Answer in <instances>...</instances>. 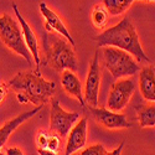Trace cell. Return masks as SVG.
<instances>
[{"label":"cell","mask_w":155,"mask_h":155,"mask_svg":"<svg viewBox=\"0 0 155 155\" xmlns=\"http://www.w3.org/2000/svg\"><path fill=\"white\" fill-rule=\"evenodd\" d=\"M108 11L107 9L103 6V4H98L93 8V11H92V15H91V19H92V24L96 29H103L107 25L108 22Z\"/></svg>","instance_id":"ac0fdd59"},{"label":"cell","mask_w":155,"mask_h":155,"mask_svg":"<svg viewBox=\"0 0 155 155\" xmlns=\"http://www.w3.org/2000/svg\"><path fill=\"white\" fill-rule=\"evenodd\" d=\"M61 137L55 134V133H51L48 135V141H47V148L46 149H50L55 153H57L60 150V147H61Z\"/></svg>","instance_id":"44dd1931"},{"label":"cell","mask_w":155,"mask_h":155,"mask_svg":"<svg viewBox=\"0 0 155 155\" xmlns=\"http://www.w3.org/2000/svg\"><path fill=\"white\" fill-rule=\"evenodd\" d=\"M94 120L107 129H128L133 124L127 119V115L119 112H114L108 108L89 107Z\"/></svg>","instance_id":"9c48e42d"},{"label":"cell","mask_w":155,"mask_h":155,"mask_svg":"<svg viewBox=\"0 0 155 155\" xmlns=\"http://www.w3.org/2000/svg\"><path fill=\"white\" fill-rule=\"evenodd\" d=\"M61 84L62 88L64 89L68 96L74 97L77 101L80 102L81 107H86V102L83 98V93H82V83L81 80L76 76V73L73 71L70 70H64L61 73Z\"/></svg>","instance_id":"9a60e30c"},{"label":"cell","mask_w":155,"mask_h":155,"mask_svg":"<svg viewBox=\"0 0 155 155\" xmlns=\"http://www.w3.org/2000/svg\"><path fill=\"white\" fill-rule=\"evenodd\" d=\"M135 110L140 128L155 127V102H149L148 104H139Z\"/></svg>","instance_id":"2e32d148"},{"label":"cell","mask_w":155,"mask_h":155,"mask_svg":"<svg viewBox=\"0 0 155 155\" xmlns=\"http://www.w3.org/2000/svg\"><path fill=\"white\" fill-rule=\"evenodd\" d=\"M134 0H103V6L108 11V14L112 16L120 15L125 12L132 6Z\"/></svg>","instance_id":"e0dca14e"},{"label":"cell","mask_w":155,"mask_h":155,"mask_svg":"<svg viewBox=\"0 0 155 155\" xmlns=\"http://www.w3.org/2000/svg\"><path fill=\"white\" fill-rule=\"evenodd\" d=\"M0 40L11 51L21 57L28 63H32V56L25 44L22 31L18 20L12 19L8 14L0 15Z\"/></svg>","instance_id":"277c9868"},{"label":"cell","mask_w":155,"mask_h":155,"mask_svg":"<svg viewBox=\"0 0 155 155\" xmlns=\"http://www.w3.org/2000/svg\"><path fill=\"white\" fill-rule=\"evenodd\" d=\"M135 91V83L132 78H125V80H118L115 81L108 94L107 101V107L110 110L119 112L127 107V104L130 101L132 96Z\"/></svg>","instance_id":"52a82bcc"},{"label":"cell","mask_w":155,"mask_h":155,"mask_svg":"<svg viewBox=\"0 0 155 155\" xmlns=\"http://www.w3.org/2000/svg\"><path fill=\"white\" fill-rule=\"evenodd\" d=\"M42 47L46 57V64L55 71L70 70L76 72L78 70L77 60L73 46L63 36L47 31L42 35Z\"/></svg>","instance_id":"3957f363"},{"label":"cell","mask_w":155,"mask_h":155,"mask_svg":"<svg viewBox=\"0 0 155 155\" xmlns=\"http://www.w3.org/2000/svg\"><path fill=\"white\" fill-rule=\"evenodd\" d=\"M101 87V67H99V54L96 51L94 57L89 64V70L87 73L86 84H84V102L89 107H98Z\"/></svg>","instance_id":"ba28073f"},{"label":"cell","mask_w":155,"mask_h":155,"mask_svg":"<svg viewBox=\"0 0 155 155\" xmlns=\"http://www.w3.org/2000/svg\"><path fill=\"white\" fill-rule=\"evenodd\" d=\"M0 155H6V154H4V153H3L2 150H0Z\"/></svg>","instance_id":"4316f807"},{"label":"cell","mask_w":155,"mask_h":155,"mask_svg":"<svg viewBox=\"0 0 155 155\" xmlns=\"http://www.w3.org/2000/svg\"><path fill=\"white\" fill-rule=\"evenodd\" d=\"M38 9H40L41 15L45 19V28H46V30L47 31L56 32V34L63 36L72 46H74L76 42L73 40L72 35L70 34V30L67 29V26L63 24L62 19L56 14V12L52 9H50L45 3H40V5H38Z\"/></svg>","instance_id":"8fae6325"},{"label":"cell","mask_w":155,"mask_h":155,"mask_svg":"<svg viewBox=\"0 0 155 155\" xmlns=\"http://www.w3.org/2000/svg\"><path fill=\"white\" fill-rule=\"evenodd\" d=\"M8 92H9V86L6 83L2 82L0 83V103L5 99V97L8 96Z\"/></svg>","instance_id":"7402d4cb"},{"label":"cell","mask_w":155,"mask_h":155,"mask_svg":"<svg viewBox=\"0 0 155 155\" xmlns=\"http://www.w3.org/2000/svg\"><path fill=\"white\" fill-rule=\"evenodd\" d=\"M8 86L16 93L19 103H32L36 107L47 103L56 89V83L45 80L38 71L19 72L9 81Z\"/></svg>","instance_id":"6da1fadb"},{"label":"cell","mask_w":155,"mask_h":155,"mask_svg":"<svg viewBox=\"0 0 155 155\" xmlns=\"http://www.w3.org/2000/svg\"><path fill=\"white\" fill-rule=\"evenodd\" d=\"M37 154L38 155H57L55 151L50 149H38V148H37Z\"/></svg>","instance_id":"d4e9b609"},{"label":"cell","mask_w":155,"mask_h":155,"mask_svg":"<svg viewBox=\"0 0 155 155\" xmlns=\"http://www.w3.org/2000/svg\"><path fill=\"white\" fill-rule=\"evenodd\" d=\"M48 133L45 130H38L35 137V143L38 149H46L47 148V141H48Z\"/></svg>","instance_id":"ffe728a7"},{"label":"cell","mask_w":155,"mask_h":155,"mask_svg":"<svg viewBox=\"0 0 155 155\" xmlns=\"http://www.w3.org/2000/svg\"><path fill=\"white\" fill-rule=\"evenodd\" d=\"M108 151L106 150V148L101 145V144H94V145H91L86 149H83L80 155H107Z\"/></svg>","instance_id":"d6986e66"},{"label":"cell","mask_w":155,"mask_h":155,"mask_svg":"<svg viewBox=\"0 0 155 155\" xmlns=\"http://www.w3.org/2000/svg\"><path fill=\"white\" fill-rule=\"evenodd\" d=\"M6 155H24L22 150L20 148L12 147V148H8L6 149Z\"/></svg>","instance_id":"603a6c76"},{"label":"cell","mask_w":155,"mask_h":155,"mask_svg":"<svg viewBox=\"0 0 155 155\" xmlns=\"http://www.w3.org/2000/svg\"><path fill=\"white\" fill-rule=\"evenodd\" d=\"M139 91L147 102H155V66L147 64L139 70Z\"/></svg>","instance_id":"4fadbf2b"},{"label":"cell","mask_w":155,"mask_h":155,"mask_svg":"<svg viewBox=\"0 0 155 155\" xmlns=\"http://www.w3.org/2000/svg\"><path fill=\"white\" fill-rule=\"evenodd\" d=\"M12 10L15 12V16H16V20L19 21L20 24V28H21V31H22V36H24V40H25V44H26L30 54L32 56V60L36 64V71L40 70V63H41V60H40V48H38V40L37 37L32 30V28L26 22V20L24 19V16L20 14L19 11V8L15 3H12Z\"/></svg>","instance_id":"30bf717a"},{"label":"cell","mask_w":155,"mask_h":155,"mask_svg":"<svg viewBox=\"0 0 155 155\" xmlns=\"http://www.w3.org/2000/svg\"><path fill=\"white\" fill-rule=\"evenodd\" d=\"M124 148V141H122V143L119 144V147H117L115 149H113L112 151H108L107 155H122V150Z\"/></svg>","instance_id":"cb8c5ba5"},{"label":"cell","mask_w":155,"mask_h":155,"mask_svg":"<svg viewBox=\"0 0 155 155\" xmlns=\"http://www.w3.org/2000/svg\"><path fill=\"white\" fill-rule=\"evenodd\" d=\"M80 119V114L76 112H66L60 102L54 98L51 99L50 109V132L60 135L61 138L67 137L72 127Z\"/></svg>","instance_id":"8992f818"},{"label":"cell","mask_w":155,"mask_h":155,"mask_svg":"<svg viewBox=\"0 0 155 155\" xmlns=\"http://www.w3.org/2000/svg\"><path fill=\"white\" fill-rule=\"evenodd\" d=\"M87 118H80L68 133L64 155H73L86 147L87 143Z\"/></svg>","instance_id":"7c38bea8"},{"label":"cell","mask_w":155,"mask_h":155,"mask_svg":"<svg viewBox=\"0 0 155 155\" xmlns=\"http://www.w3.org/2000/svg\"><path fill=\"white\" fill-rule=\"evenodd\" d=\"M141 2H155V0H141Z\"/></svg>","instance_id":"484cf974"},{"label":"cell","mask_w":155,"mask_h":155,"mask_svg":"<svg viewBox=\"0 0 155 155\" xmlns=\"http://www.w3.org/2000/svg\"><path fill=\"white\" fill-rule=\"evenodd\" d=\"M41 108H42V106H37L34 109H30L28 112H24V113L16 115L15 118H12V119L8 120L6 123H4V125L0 128V149L5 145V143H6V140L9 139V137L14 133L22 123H25L26 120L31 119L34 115H36L38 112L41 110Z\"/></svg>","instance_id":"5bb4252c"},{"label":"cell","mask_w":155,"mask_h":155,"mask_svg":"<svg viewBox=\"0 0 155 155\" xmlns=\"http://www.w3.org/2000/svg\"><path fill=\"white\" fill-rule=\"evenodd\" d=\"M78 155H80V154H78Z\"/></svg>","instance_id":"83f0119b"},{"label":"cell","mask_w":155,"mask_h":155,"mask_svg":"<svg viewBox=\"0 0 155 155\" xmlns=\"http://www.w3.org/2000/svg\"><path fill=\"white\" fill-rule=\"evenodd\" d=\"M96 40L98 46L101 47L113 46L127 51L138 62H144L148 64L151 62L144 52L143 46H141L139 40V35L129 18H124L118 24H115L114 26L106 29L96 37Z\"/></svg>","instance_id":"7a4b0ae2"},{"label":"cell","mask_w":155,"mask_h":155,"mask_svg":"<svg viewBox=\"0 0 155 155\" xmlns=\"http://www.w3.org/2000/svg\"><path fill=\"white\" fill-rule=\"evenodd\" d=\"M103 57H104L107 70L115 80L134 76L140 70L139 63L135 61V58L124 50L113 46H104Z\"/></svg>","instance_id":"5b68a950"}]
</instances>
